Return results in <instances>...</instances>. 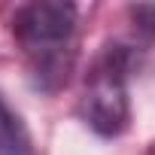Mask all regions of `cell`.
I'll return each instance as SVG.
<instances>
[{
  "instance_id": "obj_1",
  "label": "cell",
  "mask_w": 155,
  "mask_h": 155,
  "mask_svg": "<svg viewBox=\"0 0 155 155\" xmlns=\"http://www.w3.org/2000/svg\"><path fill=\"white\" fill-rule=\"evenodd\" d=\"M12 34L18 46L34 58V70L40 79L55 76V82L67 79V67L73 58V34H76V6L37 0L21 6L12 15Z\"/></svg>"
},
{
  "instance_id": "obj_2",
  "label": "cell",
  "mask_w": 155,
  "mask_h": 155,
  "mask_svg": "<svg viewBox=\"0 0 155 155\" xmlns=\"http://www.w3.org/2000/svg\"><path fill=\"white\" fill-rule=\"evenodd\" d=\"M128 73H131V52L125 46H107L85 76L79 116L101 137H119L131 122Z\"/></svg>"
},
{
  "instance_id": "obj_3",
  "label": "cell",
  "mask_w": 155,
  "mask_h": 155,
  "mask_svg": "<svg viewBox=\"0 0 155 155\" xmlns=\"http://www.w3.org/2000/svg\"><path fill=\"white\" fill-rule=\"evenodd\" d=\"M0 155H34L31 134L3 94H0Z\"/></svg>"
}]
</instances>
